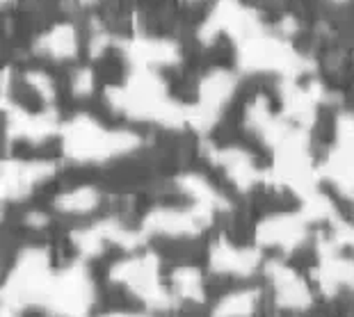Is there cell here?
I'll return each instance as SVG.
<instances>
[{"label":"cell","mask_w":354,"mask_h":317,"mask_svg":"<svg viewBox=\"0 0 354 317\" xmlns=\"http://www.w3.org/2000/svg\"><path fill=\"white\" fill-rule=\"evenodd\" d=\"M110 105L135 122H151L165 128L187 126V105L167 94V82L153 69H135L122 85L108 87Z\"/></svg>","instance_id":"cell-1"},{"label":"cell","mask_w":354,"mask_h":317,"mask_svg":"<svg viewBox=\"0 0 354 317\" xmlns=\"http://www.w3.org/2000/svg\"><path fill=\"white\" fill-rule=\"evenodd\" d=\"M62 153L80 164H101L122 157L140 148L142 137L124 128H105L99 119L89 115H76L62 124L59 131Z\"/></svg>","instance_id":"cell-2"},{"label":"cell","mask_w":354,"mask_h":317,"mask_svg":"<svg viewBox=\"0 0 354 317\" xmlns=\"http://www.w3.org/2000/svg\"><path fill=\"white\" fill-rule=\"evenodd\" d=\"M236 46L238 66L245 73H279L281 80H297L311 69L306 57L299 55L288 39L272 35L263 23L236 41Z\"/></svg>","instance_id":"cell-3"},{"label":"cell","mask_w":354,"mask_h":317,"mask_svg":"<svg viewBox=\"0 0 354 317\" xmlns=\"http://www.w3.org/2000/svg\"><path fill=\"white\" fill-rule=\"evenodd\" d=\"M110 278L153 311H169L178 301L169 288L167 276H162L160 258L156 253L135 251L128 258L117 260L110 269Z\"/></svg>","instance_id":"cell-4"},{"label":"cell","mask_w":354,"mask_h":317,"mask_svg":"<svg viewBox=\"0 0 354 317\" xmlns=\"http://www.w3.org/2000/svg\"><path fill=\"white\" fill-rule=\"evenodd\" d=\"M92 304L94 283L82 262L55 271L41 301V306L55 317H87Z\"/></svg>","instance_id":"cell-5"},{"label":"cell","mask_w":354,"mask_h":317,"mask_svg":"<svg viewBox=\"0 0 354 317\" xmlns=\"http://www.w3.org/2000/svg\"><path fill=\"white\" fill-rule=\"evenodd\" d=\"M238 89V75L229 69H213L201 78L197 101L187 105V126L199 133L210 131L222 110L227 108Z\"/></svg>","instance_id":"cell-6"},{"label":"cell","mask_w":354,"mask_h":317,"mask_svg":"<svg viewBox=\"0 0 354 317\" xmlns=\"http://www.w3.org/2000/svg\"><path fill=\"white\" fill-rule=\"evenodd\" d=\"M213 210L194 206L190 203L187 208L180 206H158L149 210L142 220L140 229L145 231V236H158V238H197L208 229V224L213 222Z\"/></svg>","instance_id":"cell-7"},{"label":"cell","mask_w":354,"mask_h":317,"mask_svg":"<svg viewBox=\"0 0 354 317\" xmlns=\"http://www.w3.org/2000/svg\"><path fill=\"white\" fill-rule=\"evenodd\" d=\"M259 249H277L281 253H295L311 240V222L299 213H272L256 224L254 233Z\"/></svg>","instance_id":"cell-8"},{"label":"cell","mask_w":354,"mask_h":317,"mask_svg":"<svg viewBox=\"0 0 354 317\" xmlns=\"http://www.w3.org/2000/svg\"><path fill=\"white\" fill-rule=\"evenodd\" d=\"M263 276L268 278L272 288L274 304L281 311L288 313H304L313 306V288L299 271L288 265L286 260H266Z\"/></svg>","instance_id":"cell-9"},{"label":"cell","mask_w":354,"mask_h":317,"mask_svg":"<svg viewBox=\"0 0 354 317\" xmlns=\"http://www.w3.org/2000/svg\"><path fill=\"white\" fill-rule=\"evenodd\" d=\"M206 262L210 274L224 278H243V281L263 271V265H266L263 251L256 244H240L227 238L215 240L208 247Z\"/></svg>","instance_id":"cell-10"},{"label":"cell","mask_w":354,"mask_h":317,"mask_svg":"<svg viewBox=\"0 0 354 317\" xmlns=\"http://www.w3.org/2000/svg\"><path fill=\"white\" fill-rule=\"evenodd\" d=\"M55 162L50 160H26V157H7L3 162V199L21 201L35 192L37 185L55 173Z\"/></svg>","instance_id":"cell-11"},{"label":"cell","mask_w":354,"mask_h":317,"mask_svg":"<svg viewBox=\"0 0 354 317\" xmlns=\"http://www.w3.org/2000/svg\"><path fill=\"white\" fill-rule=\"evenodd\" d=\"M5 108V133L10 140H24V142H44L59 135L62 126H59L55 112H28L21 105L12 103L10 98L3 101Z\"/></svg>","instance_id":"cell-12"},{"label":"cell","mask_w":354,"mask_h":317,"mask_svg":"<svg viewBox=\"0 0 354 317\" xmlns=\"http://www.w3.org/2000/svg\"><path fill=\"white\" fill-rule=\"evenodd\" d=\"M124 55L135 69H153L160 66H174L180 62V48L171 39H158V37H135L122 44Z\"/></svg>","instance_id":"cell-13"},{"label":"cell","mask_w":354,"mask_h":317,"mask_svg":"<svg viewBox=\"0 0 354 317\" xmlns=\"http://www.w3.org/2000/svg\"><path fill=\"white\" fill-rule=\"evenodd\" d=\"M217 167L224 171V176L229 178L231 185H236L240 192H250L263 178H268V173H263L256 164L254 155L247 153L245 148L238 146H224V148H213L208 153Z\"/></svg>","instance_id":"cell-14"},{"label":"cell","mask_w":354,"mask_h":317,"mask_svg":"<svg viewBox=\"0 0 354 317\" xmlns=\"http://www.w3.org/2000/svg\"><path fill=\"white\" fill-rule=\"evenodd\" d=\"M318 171L320 178L329 180L338 194L354 199V151L334 144Z\"/></svg>","instance_id":"cell-15"},{"label":"cell","mask_w":354,"mask_h":317,"mask_svg":"<svg viewBox=\"0 0 354 317\" xmlns=\"http://www.w3.org/2000/svg\"><path fill=\"white\" fill-rule=\"evenodd\" d=\"M176 185L180 187V192L194 203V206L208 208V210H213V213L229 210L227 196L217 190L206 176H201V173H192V171L180 173V176L176 178Z\"/></svg>","instance_id":"cell-16"},{"label":"cell","mask_w":354,"mask_h":317,"mask_svg":"<svg viewBox=\"0 0 354 317\" xmlns=\"http://www.w3.org/2000/svg\"><path fill=\"white\" fill-rule=\"evenodd\" d=\"M35 48L59 62L73 59L78 55V30L73 23H57L37 39Z\"/></svg>","instance_id":"cell-17"},{"label":"cell","mask_w":354,"mask_h":317,"mask_svg":"<svg viewBox=\"0 0 354 317\" xmlns=\"http://www.w3.org/2000/svg\"><path fill=\"white\" fill-rule=\"evenodd\" d=\"M263 292L256 285H243L215 301L210 317H254L261 306Z\"/></svg>","instance_id":"cell-18"},{"label":"cell","mask_w":354,"mask_h":317,"mask_svg":"<svg viewBox=\"0 0 354 317\" xmlns=\"http://www.w3.org/2000/svg\"><path fill=\"white\" fill-rule=\"evenodd\" d=\"M167 283L174 297L180 301H194V304L206 301V281H203V271L199 267L178 265L169 271Z\"/></svg>","instance_id":"cell-19"},{"label":"cell","mask_w":354,"mask_h":317,"mask_svg":"<svg viewBox=\"0 0 354 317\" xmlns=\"http://www.w3.org/2000/svg\"><path fill=\"white\" fill-rule=\"evenodd\" d=\"M53 206H55L57 213H62V215L85 217L101 206V192L92 185L71 187V190L57 194Z\"/></svg>","instance_id":"cell-20"},{"label":"cell","mask_w":354,"mask_h":317,"mask_svg":"<svg viewBox=\"0 0 354 317\" xmlns=\"http://www.w3.org/2000/svg\"><path fill=\"white\" fill-rule=\"evenodd\" d=\"M329 242L341 251L354 253V222L336 217L334 222H329Z\"/></svg>","instance_id":"cell-21"},{"label":"cell","mask_w":354,"mask_h":317,"mask_svg":"<svg viewBox=\"0 0 354 317\" xmlns=\"http://www.w3.org/2000/svg\"><path fill=\"white\" fill-rule=\"evenodd\" d=\"M24 82L32 89V92L41 98V101L50 103L53 98H55V82L48 73L44 71H26L24 73Z\"/></svg>","instance_id":"cell-22"},{"label":"cell","mask_w":354,"mask_h":317,"mask_svg":"<svg viewBox=\"0 0 354 317\" xmlns=\"http://www.w3.org/2000/svg\"><path fill=\"white\" fill-rule=\"evenodd\" d=\"M334 137H336V146L354 151V115L352 112H341V115H336Z\"/></svg>","instance_id":"cell-23"},{"label":"cell","mask_w":354,"mask_h":317,"mask_svg":"<svg viewBox=\"0 0 354 317\" xmlns=\"http://www.w3.org/2000/svg\"><path fill=\"white\" fill-rule=\"evenodd\" d=\"M94 71L87 69V66H82V69H78L76 73L71 75V89L76 96H89L94 92Z\"/></svg>","instance_id":"cell-24"},{"label":"cell","mask_w":354,"mask_h":317,"mask_svg":"<svg viewBox=\"0 0 354 317\" xmlns=\"http://www.w3.org/2000/svg\"><path fill=\"white\" fill-rule=\"evenodd\" d=\"M96 317H151V315L140 313V311H110V313H103V315H96Z\"/></svg>","instance_id":"cell-25"},{"label":"cell","mask_w":354,"mask_h":317,"mask_svg":"<svg viewBox=\"0 0 354 317\" xmlns=\"http://www.w3.org/2000/svg\"><path fill=\"white\" fill-rule=\"evenodd\" d=\"M80 3H82V5H89V3H92V0H80Z\"/></svg>","instance_id":"cell-26"},{"label":"cell","mask_w":354,"mask_h":317,"mask_svg":"<svg viewBox=\"0 0 354 317\" xmlns=\"http://www.w3.org/2000/svg\"><path fill=\"white\" fill-rule=\"evenodd\" d=\"M331 3H348V0H331Z\"/></svg>","instance_id":"cell-27"},{"label":"cell","mask_w":354,"mask_h":317,"mask_svg":"<svg viewBox=\"0 0 354 317\" xmlns=\"http://www.w3.org/2000/svg\"><path fill=\"white\" fill-rule=\"evenodd\" d=\"M5 3H7V0H5Z\"/></svg>","instance_id":"cell-28"}]
</instances>
